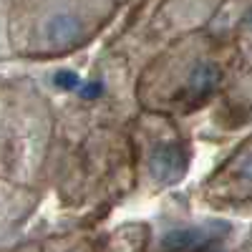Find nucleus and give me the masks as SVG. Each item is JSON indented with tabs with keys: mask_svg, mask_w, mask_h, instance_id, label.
<instances>
[{
	"mask_svg": "<svg viewBox=\"0 0 252 252\" xmlns=\"http://www.w3.org/2000/svg\"><path fill=\"white\" fill-rule=\"evenodd\" d=\"M232 40L207 28L184 33L141 66L134 83L139 111L179 121L212 103L229 81Z\"/></svg>",
	"mask_w": 252,
	"mask_h": 252,
	"instance_id": "nucleus-1",
	"label": "nucleus"
},
{
	"mask_svg": "<svg viewBox=\"0 0 252 252\" xmlns=\"http://www.w3.org/2000/svg\"><path fill=\"white\" fill-rule=\"evenodd\" d=\"M131 144L136 161V187L149 194L164 192L189 172V139L179 121L159 114L136 111L131 124Z\"/></svg>",
	"mask_w": 252,
	"mask_h": 252,
	"instance_id": "nucleus-2",
	"label": "nucleus"
},
{
	"mask_svg": "<svg viewBox=\"0 0 252 252\" xmlns=\"http://www.w3.org/2000/svg\"><path fill=\"white\" fill-rule=\"evenodd\" d=\"M199 197L212 209L252 204V134L242 139L227 154V159L202 182Z\"/></svg>",
	"mask_w": 252,
	"mask_h": 252,
	"instance_id": "nucleus-4",
	"label": "nucleus"
},
{
	"mask_svg": "<svg viewBox=\"0 0 252 252\" xmlns=\"http://www.w3.org/2000/svg\"><path fill=\"white\" fill-rule=\"evenodd\" d=\"M119 10L124 5L114 3H61L40 8L33 43L40 53L53 56L78 51L106 28Z\"/></svg>",
	"mask_w": 252,
	"mask_h": 252,
	"instance_id": "nucleus-3",
	"label": "nucleus"
}]
</instances>
